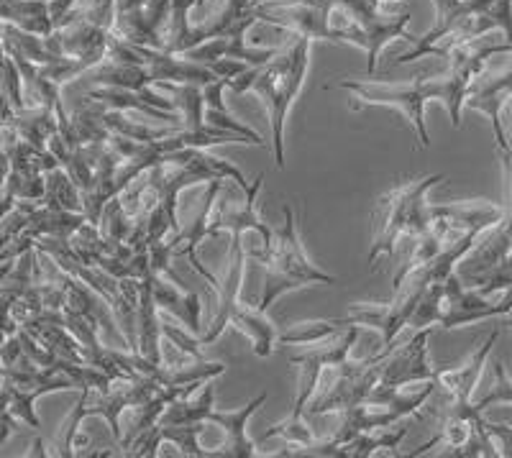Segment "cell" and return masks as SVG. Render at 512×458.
Wrapping results in <instances>:
<instances>
[{
    "mask_svg": "<svg viewBox=\"0 0 512 458\" xmlns=\"http://www.w3.org/2000/svg\"><path fill=\"white\" fill-rule=\"evenodd\" d=\"M495 54H512V44L507 41H466L461 47L448 52L446 75L431 77V80H420L415 77L408 85H392V82H369V80H341L336 87L351 93V98L361 100V105H390L397 111L405 113L415 128V139L418 149L431 146V136L425 128V105L431 100L446 105L448 116L454 128H461V111H464V100L469 95V87L474 85L479 75L484 72V62Z\"/></svg>",
    "mask_w": 512,
    "mask_h": 458,
    "instance_id": "6da1fadb",
    "label": "cell"
},
{
    "mask_svg": "<svg viewBox=\"0 0 512 458\" xmlns=\"http://www.w3.org/2000/svg\"><path fill=\"white\" fill-rule=\"evenodd\" d=\"M310 44L313 39L308 36H295V44L287 52H280L259 67L254 85H251V93L259 95V100H264L267 105L274 164L280 169H285V121L292 103L303 90L305 75H308Z\"/></svg>",
    "mask_w": 512,
    "mask_h": 458,
    "instance_id": "7a4b0ae2",
    "label": "cell"
},
{
    "mask_svg": "<svg viewBox=\"0 0 512 458\" xmlns=\"http://www.w3.org/2000/svg\"><path fill=\"white\" fill-rule=\"evenodd\" d=\"M443 180H446V174H428V177H420V180L397 185L395 190L377 200V210H374V241L369 246L367 256L369 269L377 267V261L382 256H390L392 259L397 254V246L405 241V228H408V218L415 200L428 195Z\"/></svg>",
    "mask_w": 512,
    "mask_h": 458,
    "instance_id": "3957f363",
    "label": "cell"
},
{
    "mask_svg": "<svg viewBox=\"0 0 512 458\" xmlns=\"http://www.w3.org/2000/svg\"><path fill=\"white\" fill-rule=\"evenodd\" d=\"M392 348H382L379 354L369 356L364 361H351L346 359L344 364L338 366L336 382L328 387V392L318 400H310V405L305 407L308 415H326V412H341L349 410V407L361 405L364 397L369 395V389L379 382V366L382 359L390 354Z\"/></svg>",
    "mask_w": 512,
    "mask_h": 458,
    "instance_id": "277c9868",
    "label": "cell"
},
{
    "mask_svg": "<svg viewBox=\"0 0 512 458\" xmlns=\"http://www.w3.org/2000/svg\"><path fill=\"white\" fill-rule=\"evenodd\" d=\"M359 325H349L341 336H336V341H331L328 346L310 348V351H300V354L290 356V364L300 369V382H297V395L292 402V412L287 418H303L305 407L310 405V400L315 397V389L320 384V374L323 369L344 364L351 356V348H354L356 338H359Z\"/></svg>",
    "mask_w": 512,
    "mask_h": 458,
    "instance_id": "5b68a950",
    "label": "cell"
},
{
    "mask_svg": "<svg viewBox=\"0 0 512 458\" xmlns=\"http://www.w3.org/2000/svg\"><path fill=\"white\" fill-rule=\"evenodd\" d=\"M228 325H233L236 331H241L246 338H249L254 356H259V359H269V356L274 354V348H277V333H280L277 331V325L267 318L264 310H259V305L251 308V305H246V302L241 300L231 302L228 308L216 310V318L210 320L208 328H205L200 336H195L198 338V346H210V343H216L218 338L223 336V331H226Z\"/></svg>",
    "mask_w": 512,
    "mask_h": 458,
    "instance_id": "8992f818",
    "label": "cell"
},
{
    "mask_svg": "<svg viewBox=\"0 0 512 458\" xmlns=\"http://www.w3.org/2000/svg\"><path fill=\"white\" fill-rule=\"evenodd\" d=\"M282 215H285V221H282L280 228H274L272 249H269L267 259L262 261V267L280 269V272L300 279L305 287L315 285V282H320V285H338V279L333 274L323 272V269L315 267L313 261L308 259L290 205H282Z\"/></svg>",
    "mask_w": 512,
    "mask_h": 458,
    "instance_id": "52a82bcc",
    "label": "cell"
},
{
    "mask_svg": "<svg viewBox=\"0 0 512 458\" xmlns=\"http://www.w3.org/2000/svg\"><path fill=\"white\" fill-rule=\"evenodd\" d=\"M433 328H418L413 338L405 346L392 348L379 366V382L390 387H410V384H423L436 379L438 366L428 361V338Z\"/></svg>",
    "mask_w": 512,
    "mask_h": 458,
    "instance_id": "ba28073f",
    "label": "cell"
},
{
    "mask_svg": "<svg viewBox=\"0 0 512 458\" xmlns=\"http://www.w3.org/2000/svg\"><path fill=\"white\" fill-rule=\"evenodd\" d=\"M267 392H259V397H254L251 402H246L239 410H218L213 407L205 423L218 425V428L226 430V443L216 451H210V458H254L256 456V443L251 441L249 433H246V425H249L251 415H254L259 407L267 402Z\"/></svg>",
    "mask_w": 512,
    "mask_h": 458,
    "instance_id": "9c48e42d",
    "label": "cell"
},
{
    "mask_svg": "<svg viewBox=\"0 0 512 458\" xmlns=\"http://www.w3.org/2000/svg\"><path fill=\"white\" fill-rule=\"evenodd\" d=\"M500 331H492L479 348L461 366H438L436 382L438 389L446 395V402H472L474 389H477L479 379H482L484 364H487L492 348H495Z\"/></svg>",
    "mask_w": 512,
    "mask_h": 458,
    "instance_id": "30bf717a",
    "label": "cell"
},
{
    "mask_svg": "<svg viewBox=\"0 0 512 458\" xmlns=\"http://www.w3.org/2000/svg\"><path fill=\"white\" fill-rule=\"evenodd\" d=\"M512 100V70H507L505 75L492 77V80L474 82L469 87V95L464 100V108H472V111L484 113L492 123V131H495V141L500 154L512 151V144L507 141L505 126H502V111L505 105Z\"/></svg>",
    "mask_w": 512,
    "mask_h": 458,
    "instance_id": "8fae6325",
    "label": "cell"
},
{
    "mask_svg": "<svg viewBox=\"0 0 512 458\" xmlns=\"http://www.w3.org/2000/svg\"><path fill=\"white\" fill-rule=\"evenodd\" d=\"M431 215L446 226L448 238H456L466 231L487 233L505 218V210L489 200H466V203L431 205Z\"/></svg>",
    "mask_w": 512,
    "mask_h": 458,
    "instance_id": "7c38bea8",
    "label": "cell"
},
{
    "mask_svg": "<svg viewBox=\"0 0 512 458\" xmlns=\"http://www.w3.org/2000/svg\"><path fill=\"white\" fill-rule=\"evenodd\" d=\"M59 36V44H62V54L70 59H80L93 70L105 59V47H108V29H100V26L88 24L82 18H75L62 29H54Z\"/></svg>",
    "mask_w": 512,
    "mask_h": 458,
    "instance_id": "4fadbf2b",
    "label": "cell"
},
{
    "mask_svg": "<svg viewBox=\"0 0 512 458\" xmlns=\"http://www.w3.org/2000/svg\"><path fill=\"white\" fill-rule=\"evenodd\" d=\"M152 272V269H149ZM149 272L139 279V297H136V354L154 364H164L162 359V323H159V308L154 302L152 285H149Z\"/></svg>",
    "mask_w": 512,
    "mask_h": 458,
    "instance_id": "5bb4252c",
    "label": "cell"
},
{
    "mask_svg": "<svg viewBox=\"0 0 512 458\" xmlns=\"http://www.w3.org/2000/svg\"><path fill=\"white\" fill-rule=\"evenodd\" d=\"M149 285H152V295L154 302H157V308L167 310L169 315H175L192 336H200V333H203V320H200L203 305H200L198 292L182 290V287L172 285L169 279L164 282V279L154 272H149Z\"/></svg>",
    "mask_w": 512,
    "mask_h": 458,
    "instance_id": "9a60e30c",
    "label": "cell"
},
{
    "mask_svg": "<svg viewBox=\"0 0 512 458\" xmlns=\"http://www.w3.org/2000/svg\"><path fill=\"white\" fill-rule=\"evenodd\" d=\"M216 407V379H205L198 392L182 397V400L169 402L167 410L162 412L159 423L162 425H187V423H205L210 410Z\"/></svg>",
    "mask_w": 512,
    "mask_h": 458,
    "instance_id": "2e32d148",
    "label": "cell"
},
{
    "mask_svg": "<svg viewBox=\"0 0 512 458\" xmlns=\"http://www.w3.org/2000/svg\"><path fill=\"white\" fill-rule=\"evenodd\" d=\"M0 21L36 36H49L54 31L49 0H0Z\"/></svg>",
    "mask_w": 512,
    "mask_h": 458,
    "instance_id": "e0dca14e",
    "label": "cell"
},
{
    "mask_svg": "<svg viewBox=\"0 0 512 458\" xmlns=\"http://www.w3.org/2000/svg\"><path fill=\"white\" fill-rule=\"evenodd\" d=\"M157 90H164L169 98L175 100V108L180 113L182 128L187 131H198L205 123V100L200 85H190V82H154Z\"/></svg>",
    "mask_w": 512,
    "mask_h": 458,
    "instance_id": "ac0fdd59",
    "label": "cell"
},
{
    "mask_svg": "<svg viewBox=\"0 0 512 458\" xmlns=\"http://www.w3.org/2000/svg\"><path fill=\"white\" fill-rule=\"evenodd\" d=\"M93 82L95 85L108 87H123V90H144V87L154 85L152 72L146 70L144 64L131 62H100V67H93Z\"/></svg>",
    "mask_w": 512,
    "mask_h": 458,
    "instance_id": "d6986e66",
    "label": "cell"
},
{
    "mask_svg": "<svg viewBox=\"0 0 512 458\" xmlns=\"http://www.w3.org/2000/svg\"><path fill=\"white\" fill-rule=\"evenodd\" d=\"M346 331L341 318L328 320H305V323L290 325L287 331L277 333V346H313V343L328 341Z\"/></svg>",
    "mask_w": 512,
    "mask_h": 458,
    "instance_id": "ffe728a7",
    "label": "cell"
},
{
    "mask_svg": "<svg viewBox=\"0 0 512 458\" xmlns=\"http://www.w3.org/2000/svg\"><path fill=\"white\" fill-rule=\"evenodd\" d=\"M13 128L26 144L47 149L49 136L57 131V116L49 108H24V111L13 113Z\"/></svg>",
    "mask_w": 512,
    "mask_h": 458,
    "instance_id": "44dd1931",
    "label": "cell"
},
{
    "mask_svg": "<svg viewBox=\"0 0 512 458\" xmlns=\"http://www.w3.org/2000/svg\"><path fill=\"white\" fill-rule=\"evenodd\" d=\"M44 177H47V192H44L41 205L82 213V192L80 187L70 180V174L64 172L62 167H57L52 169V172L44 174Z\"/></svg>",
    "mask_w": 512,
    "mask_h": 458,
    "instance_id": "7402d4cb",
    "label": "cell"
},
{
    "mask_svg": "<svg viewBox=\"0 0 512 458\" xmlns=\"http://www.w3.org/2000/svg\"><path fill=\"white\" fill-rule=\"evenodd\" d=\"M100 233L108 244H126L131 231H134V215H128L126 208H123L121 198H113L105 203L103 215L98 221Z\"/></svg>",
    "mask_w": 512,
    "mask_h": 458,
    "instance_id": "603a6c76",
    "label": "cell"
},
{
    "mask_svg": "<svg viewBox=\"0 0 512 458\" xmlns=\"http://www.w3.org/2000/svg\"><path fill=\"white\" fill-rule=\"evenodd\" d=\"M162 425V423H159ZM208 423H187V425H162L164 443H175L182 456L192 458H210V451L200 446V435H203Z\"/></svg>",
    "mask_w": 512,
    "mask_h": 458,
    "instance_id": "cb8c5ba5",
    "label": "cell"
},
{
    "mask_svg": "<svg viewBox=\"0 0 512 458\" xmlns=\"http://www.w3.org/2000/svg\"><path fill=\"white\" fill-rule=\"evenodd\" d=\"M441 300H443V282L431 285L423 292L420 302L415 305L413 315H410V328H433L441 320Z\"/></svg>",
    "mask_w": 512,
    "mask_h": 458,
    "instance_id": "d4e9b609",
    "label": "cell"
},
{
    "mask_svg": "<svg viewBox=\"0 0 512 458\" xmlns=\"http://www.w3.org/2000/svg\"><path fill=\"white\" fill-rule=\"evenodd\" d=\"M264 272H267V279H264V295H262V302H259V310H264V313H269V308H272L274 302L280 300L282 295L305 287L300 279L290 277V274L280 272V269L264 267Z\"/></svg>",
    "mask_w": 512,
    "mask_h": 458,
    "instance_id": "484cf974",
    "label": "cell"
},
{
    "mask_svg": "<svg viewBox=\"0 0 512 458\" xmlns=\"http://www.w3.org/2000/svg\"><path fill=\"white\" fill-rule=\"evenodd\" d=\"M41 392L39 389H21V387H11V397H8V412H11L13 418L26 423L29 428H41V420L34 410V402L39 400Z\"/></svg>",
    "mask_w": 512,
    "mask_h": 458,
    "instance_id": "4316f807",
    "label": "cell"
},
{
    "mask_svg": "<svg viewBox=\"0 0 512 458\" xmlns=\"http://www.w3.org/2000/svg\"><path fill=\"white\" fill-rule=\"evenodd\" d=\"M474 405H477V410L482 412L492 405H512V377L507 374L502 361H497L495 364V384H492L487 395H484L479 402H474Z\"/></svg>",
    "mask_w": 512,
    "mask_h": 458,
    "instance_id": "83f0119b",
    "label": "cell"
},
{
    "mask_svg": "<svg viewBox=\"0 0 512 458\" xmlns=\"http://www.w3.org/2000/svg\"><path fill=\"white\" fill-rule=\"evenodd\" d=\"M62 315H64V328H67V331H70L77 341H80L82 348L100 346L98 328H95L93 323H88V320L82 318V315L72 313V310H67V308L62 310Z\"/></svg>",
    "mask_w": 512,
    "mask_h": 458,
    "instance_id": "f1b7e54d",
    "label": "cell"
},
{
    "mask_svg": "<svg viewBox=\"0 0 512 458\" xmlns=\"http://www.w3.org/2000/svg\"><path fill=\"white\" fill-rule=\"evenodd\" d=\"M487 433L492 435V441H495L497 453L505 458H512V428L510 425H500V423H489L487 420Z\"/></svg>",
    "mask_w": 512,
    "mask_h": 458,
    "instance_id": "f546056e",
    "label": "cell"
},
{
    "mask_svg": "<svg viewBox=\"0 0 512 458\" xmlns=\"http://www.w3.org/2000/svg\"><path fill=\"white\" fill-rule=\"evenodd\" d=\"M200 90H203L205 108H210V111H228L226 103H223V93H226V80L205 82Z\"/></svg>",
    "mask_w": 512,
    "mask_h": 458,
    "instance_id": "4dcf8cb0",
    "label": "cell"
},
{
    "mask_svg": "<svg viewBox=\"0 0 512 458\" xmlns=\"http://www.w3.org/2000/svg\"><path fill=\"white\" fill-rule=\"evenodd\" d=\"M18 420L13 418L11 412L8 410H0V443H6L8 438H11L13 428H16Z\"/></svg>",
    "mask_w": 512,
    "mask_h": 458,
    "instance_id": "1f68e13d",
    "label": "cell"
}]
</instances>
